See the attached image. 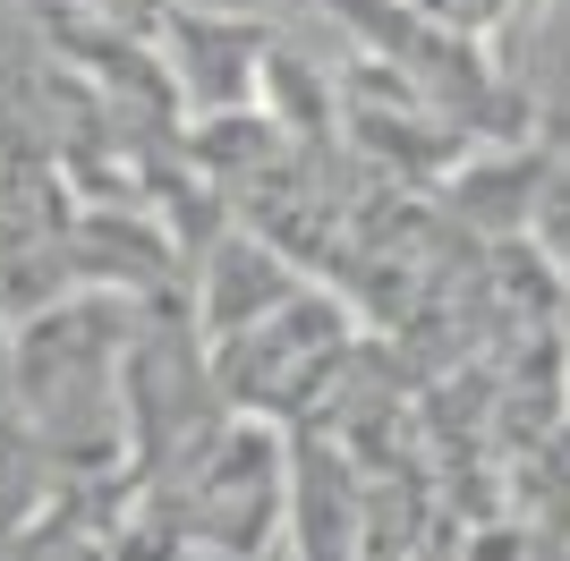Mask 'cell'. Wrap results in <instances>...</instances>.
<instances>
[{
    "instance_id": "4",
    "label": "cell",
    "mask_w": 570,
    "mask_h": 561,
    "mask_svg": "<svg viewBox=\"0 0 570 561\" xmlns=\"http://www.w3.org/2000/svg\"><path fill=\"white\" fill-rule=\"evenodd\" d=\"M502 511L528 544H570V409L502 451Z\"/></svg>"
},
{
    "instance_id": "5",
    "label": "cell",
    "mask_w": 570,
    "mask_h": 561,
    "mask_svg": "<svg viewBox=\"0 0 570 561\" xmlns=\"http://www.w3.org/2000/svg\"><path fill=\"white\" fill-rule=\"evenodd\" d=\"M528 247H537V264L562 280V298H570V145H562V137H553V163H546V187H537V213H528Z\"/></svg>"
},
{
    "instance_id": "7",
    "label": "cell",
    "mask_w": 570,
    "mask_h": 561,
    "mask_svg": "<svg viewBox=\"0 0 570 561\" xmlns=\"http://www.w3.org/2000/svg\"><path fill=\"white\" fill-rule=\"evenodd\" d=\"M562 400H570V315H562Z\"/></svg>"
},
{
    "instance_id": "1",
    "label": "cell",
    "mask_w": 570,
    "mask_h": 561,
    "mask_svg": "<svg viewBox=\"0 0 570 561\" xmlns=\"http://www.w3.org/2000/svg\"><path fill=\"white\" fill-rule=\"evenodd\" d=\"M145 493L179 502L163 519V544H230V553H256V544L289 537V434H282V417H247L238 409L179 476H163V485H145Z\"/></svg>"
},
{
    "instance_id": "3",
    "label": "cell",
    "mask_w": 570,
    "mask_h": 561,
    "mask_svg": "<svg viewBox=\"0 0 570 561\" xmlns=\"http://www.w3.org/2000/svg\"><path fill=\"white\" fill-rule=\"evenodd\" d=\"M546 163H553V137H476L469 154L443 170V213H452L469 238H485V247L528 238Z\"/></svg>"
},
{
    "instance_id": "6",
    "label": "cell",
    "mask_w": 570,
    "mask_h": 561,
    "mask_svg": "<svg viewBox=\"0 0 570 561\" xmlns=\"http://www.w3.org/2000/svg\"><path fill=\"white\" fill-rule=\"evenodd\" d=\"M434 26H452V35H469V43H485V35H502V26L520 18L528 0H417Z\"/></svg>"
},
{
    "instance_id": "2",
    "label": "cell",
    "mask_w": 570,
    "mask_h": 561,
    "mask_svg": "<svg viewBox=\"0 0 570 561\" xmlns=\"http://www.w3.org/2000/svg\"><path fill=\"white\" fill-rule=\"evenodd\" d=\"M264 43H273L264 18H222V9H188V0H163V18H154V51H163L170 94L188 111H238V102H256Z\"/></svg>"
}]
</instances>
